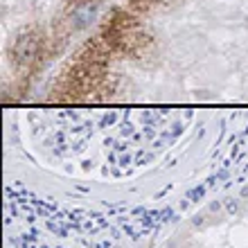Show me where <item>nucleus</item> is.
<instances>
[{
    "instance_id": "2",
    "label": "nucleus",
    "mask_w": 248,
    "mask_h": 248,
    "mask_svg": "<svg viewBox=\"0 0 248 248\" xmlns=\"http://www.w3.org/2000/svg\"><path fill=\"white\" fill-rule=\"evenodd\" d=\"M95 14H97V2L86 0V2L77 5V9L72 14V23H75V27H86L88 23H93Z\"/></svg>"
},
{
    "instance_id": "1",
    "label": "nucleus",
    "mask_w": 248,
    "mask_h": 248,
    "mask_svg": "<svg viewBox=\"0 0 248 248\" xmlns=\"http://www.w3.org/2000/svg\"><path fill=\"white\" fill-rule=\"evenodd\" d=\"M39 52V36L36 34H23L14 46V57L18 63H32Z\"/></svg>"
}]
</instances>
